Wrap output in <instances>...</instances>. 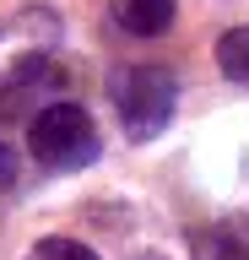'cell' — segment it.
Instances as JSON below:
<instances>
[{"label": "cell", "mask_w": 249, "mask_h": 260, "mask_svg": "<svg viewBox=\"0 0 249 260\" xmlns=\"http://www.w3.org/2000/svg\"><path fill=\"white\" fill-rule=\"evenodd\" d=\"M190 260H249V233L244 228H195L190 233Z\"/></svg>", "instance_id": "obj_5"}, {"label": "cell", "mask_w": 249, "mask_h": 260, "mask_svg": "<svg viewBox=\"0 0 249 260\" xmlns=\"http://www.w3.org/2000/svg\"><path fill=\"white\" fill-rule=\"evenodd\" d=\"M27 146H33V157L54 174H76L87 162L98 157V125H92V114L82 103H49V109H38L27 119Z\"/></svg>", "instance_id": "obj_2"}, {"label": "cell", "mask_w": 249, "mask_h": 260, "mask_svg": "<svg viewBox=\"0 0 249 260\" xmlns=\"http://www.w3.org/2000/svg\"><path fill=\"white\" fill-rule=\"evenodd\" d=\"M114 109L119 125L130 130V141H152L168 130L179 109V76L168 65H125L114 76Z\"/></svg>", "instance_id": "obj_1"}, {"label": "cell", "mask_w": 249, "mask_h": 260, "mask_svg": "<svg viewBox=\"0 0 249 260\" xmlns=\"http://www.w3.org/2000/svg\"><path fill=\"white\" fill-rule=\"evenodd\" d=\"M54 44H60V16L44 6H22V11L0 16V87H11L33 65L54 60Z\"/></svg>", "instance_id": "obj_3"}, {"label": "cell", "mask_w": 249, "mask_h": 260, "mask_svg": "<svg viewBox=\"0 0 249 260\" xmlns=\"http://www.w3.org/2000/svg\"><path fill=\"white\" fill-rule=\"evenodd\" d=\"M27 260H98V255L87 244H76V239H38L27 249Z\"/></svg>", "instance_id": "obj_7"}, {"label": "cell", "mask_w": 249, "mask_h": 260, "mask_svg": "<svg viewBox=\"0 0 249 260\" xmlns=\"http://www.w3.org/2000/svg\"><path fill=\"white\" fill-rule=\"evenodd\" d=\"M109 11H114V22L130 38H157V32L173 27V0H109Z\"/></svg>", "instance_id": "obj_4"}, {"label": "cell", "mask_w": 249, "mask_h": 260, "mask_svg": "<svg viewBox=\"0 0 249 260\" xmlns=\"http://www.w3.org/2000/svg\"><path fill=\"white\" fill-rule=\"evenodd\" d=\"M217 65H222L228 81L249 87V22H244V27H228L222 38H217Z\"/></svg>", "instance_id": "obj_6"}, {"label": "cell", "mask_w": 249, "mask_h": 260, "mask_svg": "<svg viewBox=\"0 0 249 260\" xmlns=\"http://www.w3.org/2000/svg\"><path fill=\"white\" fill-rule=\"evenodd\" d=\"M141 260H163V255H141Z\"/></svg>", "instance_id": "obj_9"}, {"label": "cell", "mask_w": 249, "mask_h": 260, "mask_svg": "<svg viewBox=\"0 0 249 260\" xmlns=\"http://www.w3.org/2000/svg\"><path fill=\"white\" fill-rule=\"evenodd\" d=\"M11 184H17V152L0 141V190H11Z\"/></svg>", "instance_id": "obj_8"}]
</instances>
